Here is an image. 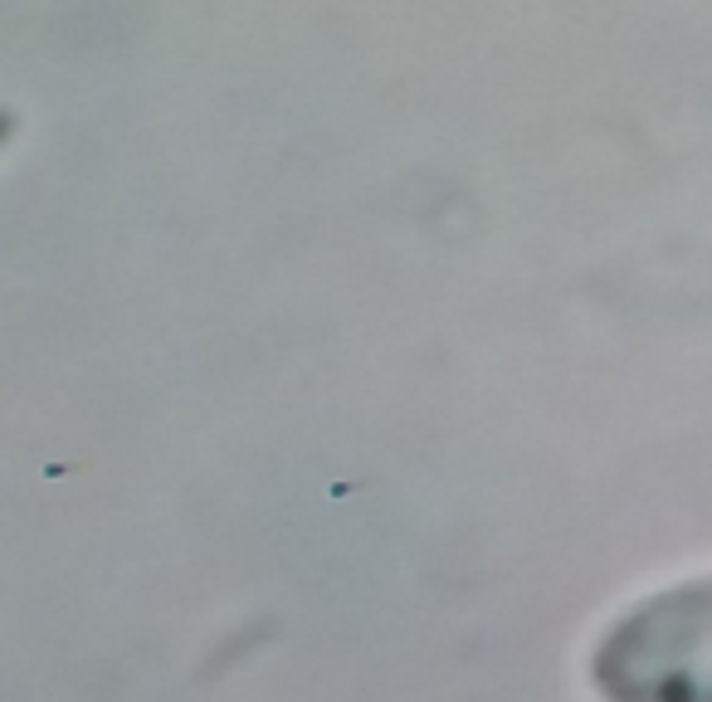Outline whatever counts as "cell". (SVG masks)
Wrapping results in <instances>:
<instances>
[{
	"label": "cell",
	"mask_w": 712,
	"mask_h": 702,
	"mask_svg": "<svg viewBox=\"0 0 712 702\" xmlns=\"http://www.w3.org/2000/svg\"><path fill=\"white\" fill-rule=\"evenodd\" d=\"M591 679L606 702H712V576L620 614L596 644Z\"/></svg>",
	"instance_id": "obj_1"
}]
</instances>
